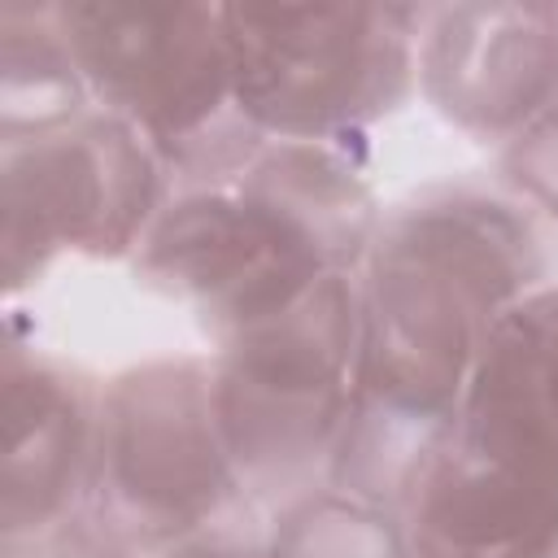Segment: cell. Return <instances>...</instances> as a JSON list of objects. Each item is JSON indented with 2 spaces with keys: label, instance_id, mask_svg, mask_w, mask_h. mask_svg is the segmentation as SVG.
<instances>
[{
  "label": "cell",
  "instance_id": "1",
  "mask_svg": "<svg viewBox=\"0 0 558 558\" xmlns=\"http://www.w3.org/2000/svg\"><path fill=\"white\" fill-rule=\"evenodd\" d=\"M545 257L514 205L449 187L384 222L366 253L357 384L331 484L405 506L453 432L484 336L536 292Z\"/></svg>",
  "mask_w": 558,
  "mask_h": 558
},
{
  "label": "cell",
  "instance_id": "2",
  "mask_svg": "<svg viewBox=\"0 0 558 558\" xmlns=\"http://www.w3.org/2000/svg\"><path fill=\"white\" fill-rule=\"evenodd\" d=\"M375 244V201L340 144L262 148L218 187H179L135 248V270L222 336L283 314Z\"/></svg>",
  "mask_w": 558,
  "mask_h": 558
},
{
  "label": "cell",
  "instance_id": "3",
  "mask_svg": "<svg viewBox=\"0 0 558 558\" xmlns=\"http://www.w3.org/2000/svg\"><path fill=\"white\" fill-rule=\"evenodd\" d=\"M96 109L122 118L179 187L240 179L266 148L235 100L222 4H57Z\"/></svg>",
  "mask_w": 558,
  "mask_h": 558
},
{
  "label": "cell",
  "instance_id": "4",
  "mask_svg": "<svg viewBox=\"0 0 558 558\" xmlns=\"http://www.w3.org/2000/svg\"><path fill=\"white\" fill-rule=\"evenodd\" d=\"M362 340V283L331 275L296 305L227 340L214 366L222 440L240 488L279 497L336 462Z\"/></svg>",
  "mask_w": 558,
  "mask_h": 558
},
{
  "label": "cell",
  "instance_id": "5",
  "mask_svg": "<svg viewBox=\"0 0 558 558\" xmlns=\"http://www.w3.org/2000/svg\"><path fill=\"white\" fill-rule=\"evenodd\" d=\"M414 4H222L235 100L262 135L340 144L418 78Z\"/></svg>",
  "mask_w": 558,
  "mask_h": 558
},
{
  "label": "cell",
  "instance_id": "6",
  "mask_svg": "<svg viewBox=\"0 0 558 558\" xmlns=\"http://www.w3.org/2000/svg\"><path fill=\"white\" fill-rule=\"evenodd\" d=\"M222 440L214 366L148 362L100 392L96 501L140 545H183L222 523L240 497Z\"/></svg>",
  "mask_w": 558,
  "mask_h": 558
},
{
  "label": "cell",
  "instance_id": "7",
  "mask_svg": "<svg viewBox=\"0 0 558 558\" xmlns=\"http://www.w3.org/2000/svg\"><path fill=\"white\" fill-rule=\"evenodd\" d=\"M0 192L4 279L17 292L61 253L140 248L166 205V166L122 118L87 109L52 131L4 140Z\"/></svg>",
  "mask_w": 558,
  "mask_h": 558
},
{
  "label": "cell",
  "instance_id": "8",
  "mask_svg": "<svg viewBox=\"0 0 558 558\" xmlns=\"http://www.w3.org/2000/svg\"><path fill=\"white\" fill-rule=\"evenodd\" d=\"M405 506L414 558H558V440L462 405Z\"/></svg>",
  "mask_w": 558,
  "mask_h": 558
},
{
  "label": "cell",
  "instance_id": "9",
  "mask_svg": "<svg viewBox=\"0 0 558 558\" xmlns=\"http://www.w3.org/2000/svg\"><path fill=\"white\" fill-rule=\"evenodd\" d=\"M418 78L471 135L514 140L558 105V4H449L423 17Z\"/></svg>",
  "mask_w": 558,
  "mask_h": 558
},
{
  "label": "cell",
  "instance_id": "10",
  "mask_svg": "<svg viewBox=\"0 0 558 558\" xmlns=\"http://www.w3.org/2000/svg\"><path fill=\"white\" fill-rule=\"evenodd\" d=\"M100 392L74 366L4 353V536L35 532L96 497Z\"/></svg>",
  "mask_w": 558,
  "mask_h": 558
},
{
  "label": "cell",
  "instance_id": "11",
  "mask_svg": "<svg viewBox=\"0 0 558 558\" xmlns=\"http://www.w3.org/2000/svg\"><path fill=\"white\" fill-rule=\"evenodd\" d=\"M462 405L523 418L558 440V288L527 292L493 323Z\"/></svg>",
  "mask_w": 558,
  "mask_h": 558
},
{
  "label": "cell",
  "instance_id": "12",
  "mask_svg": "<svg viewBox=\"0 0 558 558\" xmlns=\"http://www.w3.org/2000/svg\"><path fill=\"white\" fill-rule=\"evenodd\" d=\"M87 83L57 4L0 9V126L4 140L52 131L87 113Z\"/></svg>",
  "mask_w": 558,
  "mask_h": 558
},
{
  "label": "cell",
  "instance_id": "13",
  "mask_svg": "<svg viewBox=\"0 0 558 558\" xmlns=\"http://www.w3.org/2000/svg\"><path fill=\"white\" fill-rule=\"evenodd\" d=\"M270 558H401V536L384 506L336 488L283 514Z\"/></svg>",
  "mask_w": 558,
  "mask_h": 558
},
{
  "label": "cell",
  "instance_id": "14",
  "mask_svg": "<svg viewBox=\"0 0 558 558\" xmlns=\"http://www.w3.org/2000/svg\"><path fill=\"white\" fill-rule=\"evenodd\" d=\"M140 554L144 549L113 523V514L96 497L35 532L4 536V558H140Z\"/></svg>",
  "mask_w": 558,
  "mask_h": 558
},
{
  "label": "cell",
  "instance_id": "15",
  "mask_svg": "<svg viewBox=\"0 0 558 558\" xmlns=\"http://www.w3.org/2000/svg\"><path fill=\"white\" fill-rule=\"evenodd\" d=\"M510 179L541 201L549 214H558V105L545 109L532 126H523L506 148Z\"/></svg>",
  "mask_w": 558,
  "mask_h": 558
},
{
  "label": "cell",
  "instance_id": "16",
  "mask_svg": "<svg viewBox=\"0 0 558 558\" xmlns=\"http://www.w3.org/2000/svg\"><path fill=\"white\" fill-rule=\"evenodd\" d=\"M166 558H270V549H262L257 541H248V536H240V532L218 523V527H209V532H201V536H192L183 545H170Z\"/></svg>",
  "mask_w": 558,
  "mask_h": 558
}]
</instances>
